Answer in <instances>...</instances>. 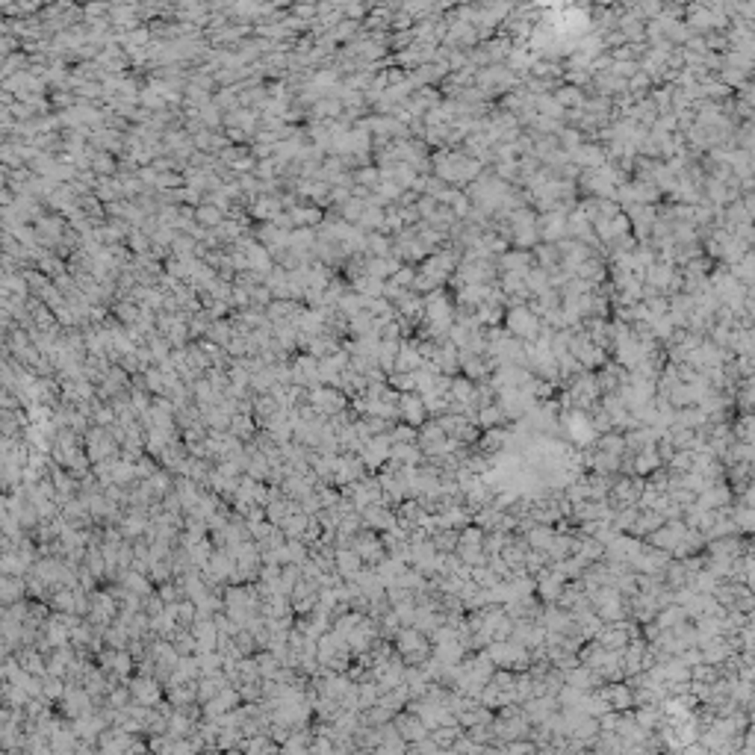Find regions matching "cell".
<instances>
[{
    "instance_id": "f1b7e54d",
    "label": "cell",
    "mask_w": 755,
    "mask_h": 755,
    "mask_svg": "<svg viewBox=\"0 0 755 755\" xmlns=\"http://www.w3.org/2000/svg\"><path fill=\"white\" fill-rule=\"evenodd\" d=\"M684 755H711V752L702 747H684Z\"/></svg>"
},
{
    "instance_id": "cb8c5ba5",
    "label": "cell",
    "mask_w": 755,
    "mask_h": 755,
    "mask_svg": "<svg viewBox=\"0 0 755 755\" xmlns=\"http://www.w3.org/2000/svg\"><path fill=\"white\" fill-rule=\"evenodd\" d=\"M458 737H460V735H458V729H448V726H443V729H437V732L431 735V744L437 747V749H446V747H451V744H455Z\"/></svg>"
},
{
    "instance_id": "7402d4cb",
    "label": "cell",
    "mask_w": 755,
    "mask_h": 755,
    "mask_svg": "<svg viewBox=\"0 0 755 755\" xmlns=\"http://www.w3.org/2000/svg\"><path fill=\"white\" fill-rule=\"evenodd\" d=\"M608 702H611V708H631V702H634V694L629 691L626 684H614L611 691H608Z\"/></svg>"
},
{
    "instance_id": "5bb4252c",
    "label": "cell",
    "mask_w": 755,
    "mask_h": 755,
    "mask_svg": "<svg viewBox=\"0 0 755 755\" xmlns=\"http://www.w3.org/2000/svg\"><path fill=\"white\" fill-rule=\"evenodd\" d=\"M584 460L590 463V469H593L596 475H602V478H605V475H611V472H617V469H619V458H614V455H605V451H599V448L593 451V455H590V451H587V455H584Z\"/></svg>"
},
{
    "instance_id": "484cf974",
    "label": "cell",
    "mask_w": 755,
    "mask_h": 755,
    "mask_svg": "<svg viewBox=\"0 0 755 755\" xmlns=\"http://www.w3.org/2000/svg\"><path fill=\"white\" fill-rule=\"evenodd\" d=\"M195 215H198V222H201V225H207V227H210V225H213V227H219V225H222V210H219V207H201Z\"/></svg>"
},
{
    "instance_id": "ffe728a7",
    "label": "cell",
    "mask_w": 755,
    "mask_h": 755,
    "mask_svg": "<svg viewBox=\"0 0 755 755\" xmlns=\"http://www.w3.org/2000/svg\"><path fill=\"white\" fill-rule=\"evenodd\" d=\"M398 729H401V737H408V741L419 744V741H425V723L419 717H401L398 720Z\"/></svg>"
},
{
    "instance_id": "5b68a950",
    "label": "cell",
    "mask_w": 755,
    "mask_h": 755,
    "mask_svg": "<svg viewBox=\"0 0 755 755\" xmlns=\"http://www.w3.org/2000/svg\"><path fill=\"white\" fill-rule=\"evenodd\" d=\"M390 448H393V443H390L387 434H378V437L366 440L363 448H360V460H363V466H366V469H378V466H384V463L390 460Z\"/></svg>"
},
{
    "instance_id": "ac0fdd59",
    "label": "cell",
    "mask_w": 755,
    "mask_h": 755,
    "mask_svg": "<svg viewBox=\"0 0 755 755\" xmlns=\"http://www.w3.org/2000/svg\"><path fill=\"white\" fill-rule=\"evenodd\" d=\"M360 558H357V552L355 549H340L337 552V566H340V573L345 576V578H357V573H360Z\"/></svg>"
},
{
    "instance_id": "30bf717a",
    "label": "cell",
    "mask_w": 755,
    "mask_h": 755,
    "mask_svg": "<svg viewBox=\"0 0 755 755\" xmlns=\"http://www.w3.org/2000/svg\"><path fill=\"white\" fill-rule=\"evenodd\" d=\"M363 516H366V528L369 531H390V528H396L398 525V519H396V513H390L387 511V505H369L366 511H363Z\"/></svg>"
},
{
    "instance_id": "8fae6325",
    "label": "cell",
    "mask_w": 755,
    "mask_h": 755,
    "mask_svg": "<svg viewBox=\"0 0 755 755\" xmlns=\"http://www.w3.org/2000/svg\"><path fill=\"white\" fill-rule=\"evenodd\" d=\"M422 369V357L416 351V340H401L398 355H396V372H416Z\"/></svg>"
},
{
    "instance_id": "4fadbf2b",
    "label": "cell",
    "mask_w": 755,
    "mask_h": 755,
    "mask_svg": "<svg viewBox=\"0 0 755 755\" xmlns=\"http://www.w3.org/2000/svg\"><path fill=\"white\" fill-rule=\"evenodd\" d=\"M631 469H634L637 475H652L655 469H661V458H658L655 446H646V448H641V451H634Z\"/></svg>"
},
{
    "instance_id": "6da1fadb",
    "label": "cell",
    "mask_w": 755,
    "mask_h": 755,
    "mask_svg": "<svg viewBox=\"0 0 755 755\" xmlns=\"http://www.w3.org/2000/svg\"><path fill=\"white\" fill-rule=\"evenodd\" d=\"M543 322L540 316H537L528 304H508V313H505V331L511 333L513 340L519 343H534L537 333H540Z\"/></svg>"
},
{
    "instance_id": "e0dca14e",
    "label": "cell",
    "mask_w": 755,
    "mask_h": 755,
    "mask_svg": "<svg viewBox=\"0 0 755 755\" xmlns=\"http://www.w3.org/2000/svg\"><path fill=\"white\" fill-rule=\"evenodd\" d=\"M501 422H508V419H505V413H501V408L496 405V401H493V405H484V408L475 410V425H481L484 431H487V428H499Z\"/></svg>"
},
{
    "instance_id": "603a6c76",
    "label": "cell",
    "mask_w": 755,
    "mask_h": 755,
    "mask_svg": "<svg viewBox=\"0 0 755 755\" xmlns=\"http://www.w3.org/2000/svg\"><path fill=\"white\" fill-rule=\"evenodd\" d=\"M290 222H295V225H316V222H322V213H319V207H295L292 215H290Z\"/></svg>"
},
{
    "instance_id": "ba28073f",
    "label": "cell",
    "mask_w": 755,
    "mask_h": 755,
    "mask_svg": "<svg viewBox=\"0 0 755 755\" xmlns=\"http://www.w3.org/2000/svg\"><path fill=\"white\" fill-rule=\"evenodd\" d=\"M564 584H566V578L558 573V566L540 569V573H537V593L543 596V602H558Z\"/></svg>"
},
{
    "instance_id": "8992f818",
    "label": "cell",
    "mask_w": 755,
    "mask_h": 755,
    "mask_svg": "<svg viewBox=\"0 0 755 755\" xmlns=\"http://www.w3.org/2000/svg\"><path fill=\"white\" fill-rule=\"evenodd\" d=\"M425 405H422V396L419 393H401L398 396V419L410 428H419L425 425Z\"/></svg>"
},
{
    "instance_id": "d6986e66",
    "label": "cell",
    "mask_w": 755,
    "mask_h": 755,
    "mask_svg": "<svg viewBox=\"0 0 755 755\" xmlns=\"http://www.w3.org/2000/svg\"><path fill=\"white\" fill-rule=\"evenodd\" d=\"M596 448L599 451H605V455H614V458H623L626 455V440H623V434H602V437L596 440Z\"/></svg>"
},
{
    "instance_id": "7a4b0ae2",
    "label": "cell",
    "mask_w": 755,
    "mask_h": 755,
    "mask_svg": "<svg viewBox=\"0 0 755 755\" xmlns=\"http://www.w3.org/2000/svg\"><path fill=\"white\" fill-rule=\"evenodd\" d=\"M396 649H398V655L401 658H408V661H419V658H425V652H428V637L422 631H416L413 626H405V629H398L396 631Z\"/></svg>"
},
{
    "instance_id": "83f0119b",
    "label": "cell",
    "mask_w": 755,
    "mask_h": 755,
    "mask_svg": "<svg viewBox=\"0 0 755 755\" xmlns=\"http://www.w3.org/2000/svg\"><path fill=\"white\" fill-rule=\"evenodd\" d=\"M735 516H737V519H732V523H735V525H741L744 531H749V528H752V511H749L747 505H744L741 511H737Z\"/></svg>"
},
{
    "instance_id": "3957f363",
    "label": "cell",
    "mask_w": 755,
    "mask_h": 755,
    "mask_svg": "<svg viewBox=\"0 0 755 755\" xmlns=\"http://www.w3.org/2000/svg\"><path fill=\"white\" fill-rule=\"evenodd\" d=\"M561 422L566 428V440L576 446H590L596 440V431L590 428V419H587L584 410H569L561 416Z\"/></svg>"
},
{
    "instance_id": "277c9868",
    "label": "cell",
    "mask_w": 755,
    "mask_h": 755,
    "mask_svg": "<svg viewBox=\"0 0 755 755\" xmlns=\"http://www.w3.org/2000/svg\"><path fill=\"white\" fill-rule=\"evenodd\" d=\"M310 401H313V410L319 416H337L348 408V398L337 390V387H313L310 390Z\"/></svg>"
},
{
    "instance_id": "d4e9b609",
    "label": "cell",
    "mask_w": 755,
    "mask_h": 755,
    "mask_svg": "<svg viewBox=\"0 0 755 755\" xmlns=\"http://www.w3.org/2000/svg\"><path fill=\"white\" fill-rule=\"evenodd\" d=\"M413 278H416V268L413 266H401L398 272L390 278V283H393V287H398V290H410L413 287Z\"/></svg>"
},
{
    "instance_id": "52a82bcc",
    "label": "cell",
    "mask_w": 755,
    "mask_h": 755,
    "mask_svg": "<svg viewBox=\"0 0 755 755\" xmlns=\"http://www.w3.org/2000/svg\"><path fill=\"white\" fill-rule=\"evenodd\" d=\"M351 549L357 552V558L366 561V564H378L384 558V543H381V537L375 531H363L360 537H351Z\"/></svg>"
},
{
    "instance_id": "7c38bea8",
    "label": "cell",
    "mask_w": 755,
    "mask_h": 755,
    "mask_svg": "<svg viewBox=\"0 0 755 755\" xmlns=\"http://www.w3.org/2000/svg\"><path fill=\"white\" fill-rule=\"evenodd\" d=\"M499 266H501V272H516V275H525L528 268L534 266V257H531V251H505V254L499 257Z\"/></svg>"
},
{
    "instance_id": "44dd1931",
    "label": "cell",
    "mask_w": 755,
    "mask_h": 755,
    "mask_svg": "<svg viewBox=\"0 0 755 755\" xmlns=\"http://www.w3.org/2000/svg\"><path fill=\"white\" fill-rule=\"evenodd\" d=\"M355 186H363V189H375L378 183H381V169L378 165H360V169L355 172Z\"/></svg>"
},
{
    "instance_id": "4316f807",
    "label": "cell",
    "mask_w": 755,
    "mask_h": 755,
    "mask_svg": "<svg viewBox=\"0 0 755 755\" xmlns=\"http://www.w3.org/2000/svg\"><path fill=\"white\" fill-rule=\"evenodd\" d=\"M581 699H584V694L576 691V687H569V684L561 691V702H564V706H581Z\"/></svg>"
},
{
    "instance_id": "9c48e42d",
    "label": "cell",
    "mask_w": 755,
    "mask_h": 755,
    "mask_svg": "<svg viewBox=\"0 0 755 755\" xmlns=\"http://www.w3.org/2000/svg\"><path fill=\"white\" fill-rule=\"evenodd\" d=\"M643 481L641 478H623L611 487V496L617 501V508H637V499H641Z\"/></svg>"
},
{
    "instance_id": "2e32d148",
    "label": "cell",
    "mask_w": 755,
    "mask_h": 755,
    "mask_svg": "<svg viewBox=\"0 0 755 755\" xmlns=\"http://www.w3.org/2000/svg\"><path fill=\"white\" fill-rule=\"evenodd\" d=\"M552 540H555V531H552L549 525H534L528 534H525V543H528V549L531 552H549V546H552Z\"/></svg>"
},
{
    "instance_id": "f546056e",
    "label": "cell",
    "mask_w": 755,
    "mask_h": 755,
    "mask_svg": "<svg viewBox=\"0 0 755 755\" xmlns=\"http://www.w3.org/2000/svg\"><path fill=\"white\" fill-rule=\"evenodd\" d=\"M478 755H505V749H481Z\"/></svg>"
},
{
    "instance_id": "9a60e30c",
    "label": "cell",
    "mask_w": 755,
    "mask_h": 755,
    "mask_svg": "<svg viewBox=\"0 0 755 755\" xmlns=\"http://www.w3.org/2000/svg\"><path fill=\"white\" fill-rule=\"evenodd\" d=\"M566 684L576 687V691H581V694L584 691H593V687L599 684V673H596V670L590 673L587 667H573V670H569V676H566Z\"/></svg>"
}]
</instances>
